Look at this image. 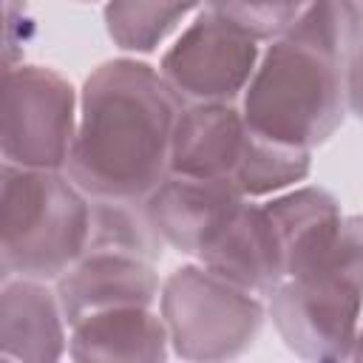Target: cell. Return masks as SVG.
I'll return each instance as SVG.
<instances>
[{
    "label": "cell",
    "instance_id": "cell-1",
    "mask_svg": "<svg viewBox=\"0 0 363 363\" xmlns=\"http://www.w3.org/2000/svg\"><path fill=\"white\" fill-rule=\"evenodd\" d=\"M184 102L142 57L99 62L79 88L65 173L91 199L145 201L170 173L173 128Z\"/></svg>",
    "mask_w": 363,
    "mask_h": 363
},
{
    "label": "cell",
    "instance_id": "cell-2",
    "mask_svg": "<svg viewBox=\"0 0 363 363\" xmlns=\"http://www.w3.org/2000/svg\"><path fill=\"white\" fill-rule=\"evenodd\" d=\"M284 346L303 360H352L363 320V216H343L337 238L267 295Z\"/></svg>",
    "mask_w": 363,
    "mask_h": 363
},
{
    "label": "cell",
    "instance_id": "cell-3",
    "mask_svg": "<svg viewBox=\"0 0 363 363\" xmlns=\"http://www.w3.org/2000/svg\"><path fill=\"white\" fill-rule=\"evenodd\" d=\"M91 196L65 173L3 162L0 278L57 281L85 250Z\"/></svg>",
    "mask_w": 363,
    "mask_h": 363
},
{
    "label": "cell",
    "instance_id": "cell-4",
    "mask_svg": "<svg viewBox=\"0 0 363 363\" xmlns=\"http://www.w3.org/2000/svg\"><path fill=\"white\" fill-rule=\"evenodd\" d=\"M238 105L250 130L315 150L349 116L346 65L281 37L264 45Z\"/></svg>",
    "mask_w": 363,
    "mask_h": 363
},
{
    "label": "cell",
    "instance_id": "cell-5",
    "mask_svg": "<svg viewBox=\"0 0 363 363\" xmlns=\"http://www.w3.org/2000/svg\"><path fill=\"white\" fill-rule=\"evenodd\" d=\"M173 357L230 360L252 349L267 315V298L221 278L201 261L176 267L162 278L156 303Z\"/></svg>",
    "mask_w": 363,
    "mask_h": 363
},
{
    "label": "cell",
    "instance_id": "cell-6",
    "mask_svg": "<svg viewBox=\"0 0 363 363\" xmlns=\"http://www.w3.org/2000/svg\"><path fill=\"white\" fill-rule=\"evenodd\" d=\"M79 116V91L51 65L3 68L0 153L23 167L65 170Z\"/></svg>",
    "mask_w": 363,
    "mask_h": 363
},
{
    "label": "cell",
    "instance_id": "cell-7",
    "mask_svg": "<svg viewBox=\"0 0 363 363\" xmlns=\"http://www.w3.org/2000/svg\"><path fill=\"white\" fill-rule=\"evenodd\" d=\"M264 45L213 9H201L164 48L159 71L187 102H238Z\"/></svg>",
    "mask_w": 363,
    "mask_h": 363
},
{
    "label": "cell",
    "instance_id": "cell-8",
    "mask_svg": "<svg viewBox=\"0 0 363 363\" xmlns=\"http://www.w3.org/2000/svg\"><path fill=\"white\" fill-rule=\"evenodd\" d=\"M247 196L233 179L167 173L145 199V210L167 247L199 258L235 218Z\"/></svg>",
    "mask_w": 363,
    "mask_h": 363
},
{
    "label": "cell",
    "instance_id": "cell-9",
    "mask_svg": "<svg viewBox=\"0 0 363 363\" xmlns=\"http://www.w3.org/2000/svg\"><path fill=\"white\" fill-rule=\"evenodd\" d=\"M54 286L71 326L85 315L113 306H156L162 278L156 261L113 250H85Z\"/></svg>",
    "mask_w": 363,
    "mask_h": 363
},
{
    "label": "cell",
    "instance_id": "cell-10",
    "mask_svg": "<svg viewBox=\"0 0 363 363\" xmlns=\"http://www.w3.org/2000/svg\"><path fill=\"white\" fill-rule=\"evenodd\" d=\"M68 318L57 286L37 278H0V357L51 363L68 354Z\"/></svg>",
    "mask_w": 363,
    "mask_h": 363
},
{
    "label": "cell",
    "instance_id": "cell-11",
    "mask_svg": "<svg viewBox=\"0 0 363 363\" xmlns=\"http://www.w3.org/2000/svg\"><path fill=\"white\" fill-rule=\"evenodd\" d=\"M250 125L238 102H187L170 142V173L233 179Z\"/></svg>",
    "mask_w": 363,
    "mask_h": 363
},
{
    "label": "cell",
    "instance_id": "cell-12",
    "mask_svg": "<svg viewBox=\"0 0 363 363\" xmlns=\"http://www.w3.org/2000/svg\"><path fill=\"white\" fill-rule=\"evenodd\" d=\"M170 354L156 306H113L71 323L68 357L77 363H159Z\"/></svg>",
    "mask_w": 363,
    "mask_h": 363
},
{
    "label": "cell",
    "instance_id": "cell-13",
    "mask_svg": "<svg viewBox=\"0 0 363 363\" xmlns=\"http://www.w3.org/2000/svg\"><path fill=\"white\" fill-rule=\"evenodd\" d=\"M221 278L267 298L284 281L278 233L261 201L247 199L227 230L196 258Z\"/></svg>",
    "mask_w": 363,
    "mask_h": 363
},
{
    "label": "cell",
    "instance_id": "cell-14",
    "mask_svg": "<svg viewBox=\"0 0 363 363\" xmlns=\"http://www.w3.org/2000/svg\"><path fill=\"white\" fill-rule=\"evenodd\" d=\"M264 204L284 252V278L315 261L337 238L343 224L340 201L318 184H298L269 199H255Z\"/></svg>",
    "mask_w": 363,
    "mask_h": 363
},
{
    "label": "cell",
    "instance_id": "cell-15",
    "mask_svg": "<svg viewBox=\"0 0 363 363\" xmlns=\"http://www.w3.org/2000/svg\"><path fill=\"white\" fill-rule=\"evenodd\" d=\"M201 9L204 0H105L102 17L122 54L145 57L173 40Z\"/></svg>",
    "mask_w": 363,
    "mask_h": 363
},
{
    "label": "cell",
    "instance_id": "cell-16",
    "mask_svg": "<svg viewBox=\"0 0 363 363\" xmlns=\"http://www.w3.org/2000/svg\"><path fill=\"white\" fill-rule=\"evenodd\" d=\"M312 173V150L250 130L233 182L247 199H269L298 187Z\"/></svg>",
    "mask_w": 363,
    "mask_h": 363
},
{
    "label": "cell",
    "instance_id": "cell-17",
    "mask_svg": "<svg viewBox=\"0 0 363 363\" xmlns=\"http://www.w3.org/2000/svg\"><path fill=\"white\" fill-rule=\"evenodd\" d=\"M167 244L156 233L145 201L128 199H91L88 250H113L159 261Z\"/></svg>",
    "mask_w": 363,
    "mask_h": 363
},
{
    "label": "cell",
    "instance_id": "cell-18",
    "mask_svg": "<svg viewBox=\"0 0 363 363\" xmlns=\"http://www.w3.org/2000/svg\"><path fill=\"white\" fill-rule=\"evenodd\" d=\"M284 37L346 65L363 40V11L354 0H309Z\"/></svg>",
    "mask_w": 363,
    "mask_h": 363
},
{
    "label": "cell",
    "instance_id": "cell-19",
    "mask_svg": "<svg viewBox=\"0 0 363 363\" xmlns=\"http://www.w3.org/2000/svg\"><path fill=\"white\" fill-rule=\"evenodd\" d=\"M204 6L255 43L267 45L281 40L295 26L309 0H204Z\"/></svg>",
    "mask_w": 363,
    "mask_h": 363
},
{
    "label": "cell",
    "instance_id": "cell-20",
    "mask_svg": "<svg viewBox=\"0 0 363 363\" xmlns=\"http://www.w3.org/2000/svg\"><path fill=\"white\" fill-rule=\"evenodd\" d=\"M346 102L349 113L363 122V40L346 62Z\"/></svg>",
    "mask_w": 363,
    "mask_h": 363
},
{
    "label": "cell",
    "instance_id": "cell-21",
    "mask_svg": "<svg viewBox=\"0 0 363 363\" xmlns=\"http://www.w3.org/2000/svg\"><path fill=\"white\" fill-rule=\"evenodd\" d=\"M352 360H354V363H363V320H360V329H357V340H354V349H352Z\"/></svg>",
    "mask_w": 363,
    "mask_h": 363
},
{
    "label": "cell",
    "instance_id": "cell-22",
    "mask_svg": "<svg viewBox=\"0 0 363 363\" xmlns=\"http://www.w3.org/2000/svg\"><path fill=\"white\" fill-rule=\"evenodd\" d=\"M354 3H357V9H360V11H363V0H354Z\"/></svg>",
    "mask_w": 363,
    "mask_h": 363
},
{
    "label": "cell",
    "instance_id": "cell-23",
    "mask_svg": "<svg viewBox=\"0 0 363 363\" xmlns=\"http://www.w3.org/2000/svg\"><path fill=\"white\" fill-rule=\"evenodd\" d=\"M77 3H96V0H77ZM105 3V0H102Z\"/></svg>",
    "mask_w": 363,
    "mask_h": 363
}]
</instances>
